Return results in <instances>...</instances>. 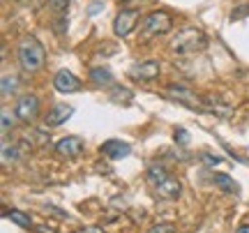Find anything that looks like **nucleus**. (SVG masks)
Instances as JSON below:
<instances>
[{
    "label": "nucleus",
    "instance_id": "nucleus-23",
    "mask_svg": "<svg viewBox=\"0 0 249 233\" xmlns=\"http://www.w3.org/2000/svg\"><path fill=\"white\" fill-rule=\"evenodd\" d=\"M49 2H51V7H53L58 14H62L65 9L70 7V0H49Z\"/></svg>",
    "mask_w": 249,
    "mask_h": 233
},
{
    "label": "nucleus",
    "instance_id": "nucleus-27",
    "mask_svg": "<svg viewBox=\"0 0 249 233\" xmlns=\"http://www.w3.org/2000/svg\"><path fill=\"white\" fill-rule=\"evenodd\" d=\"M37 233H53V229H51V226H49V229H46V226H37Z\"/></svg>",
    "mask_w": 249,
    "mask_h": 233
},
{
    "label": "nucleus",
    "instance_id": "nucleus-19",
    "mask_svg": "<svg viewBox=\"0 0 249 233\" xmlns=\"http://www.w3.org/2000/svg\"><path fill=\"white\" fill-rule=\"evenodd\" d=\"M0 123H2V136L7 139L9 129L14 127V118L9 116V111H7V108H2V118H0Z\"/></svg>",
    "mask_w": 249,
    "mask_h": 233
},
{
    "label": "nucleus",
    "instance_id": "nucleus-15",
    "mask_svg": "<svg viewBox=\"0 0 249 233\" xmlns=\"http://www.w3.org/2000/svg\"><path fill=\"white\" fill-rule=\"evenodd\" d=\"M213 182L219 189L229 192V194H238V185H235V182L231 180V176H226V173H214V176H213Z\"/></svg>",
    "mask_w": 249,
    "mask_h": 233
},
{
    "label": "nucleus",
    "instance_id": "nucleus-4",
    "mask_svg": "<svg viewBox=\"0 0 249 233\" xmlns=\"http://www.w3.org/2000/svg\"><path fill=\"white\" fill-rule=\"evenodd\" d=\"M166 90H169L171 97L178 99L180 104H185L187 108L208 113V107H205V95H196V92H192V90L187 88V86H182V83H171Z\"/></svg>",
    "mask_w": 249,
    "mask_h": 233
},
{
    "label": "nucleus",
    "instance_id": "nucleus-3",
    "mask_svg": "<svg viewBox=\"0 0 249 233\" xmlns=\"http://www.w3.org/2000/svg\"><path fill=\"white\" fill-rule=\"evenodd\" d=\"M173 28V18L166 9H155L150 12L148 17L143 18V26H141V37L148 42V39H155V37H161L171 33Z\"/></svg>",
    "mask_w": 249,
    "mask_h": 233
},
{
    "label": "nucleus",
    "instance_id": "nucleus-14",
    "mask_svg": "<svg viewBox=\"0 0 249 233\" xmlns=\"http://www.w3.org/2000/svg\"><path fill=\"white\" fill-rule=\"evenodd\" d=\"M90 81L97 83V86H108L113 81V74H111L108 67H92L90 70Z\"/></svg>",
    "mask_w": 249,
    "mask_h": 233
},
{
    "label": "nucleus",
    "instance_id": "nucleus-6",
    "mask_svg": "<svg viewBox=\"0 0 249 233\" xmlns=\"http://www.w3.org/2000/svg\"><path fill=\"white\" fill-rule=\"evenodd\" d=\"M136 23H139V9L123 7L116 14V18H113V33H116L118 37H123V39H124V37H127L134 28H136Z\"/></svg>",
    "mask_w": 249,
    "mask_h": 233
},
{
    "label": "nucleus",
    "instance_id": "nucleus-20",
    "mask_svg": "<svg viewBox=\"0 0 249 233\" xmlns=\"http://www.w3.org/2000/svg\"><path fill=\"white\" fill-rule=\"evenodd\" d=\"M111 99H116V102H132V92H129V90H123L120 86H116L113 92H111Z\"/></svg>",
    "mask_w": 249,
    "mask_h": 233
},
{
    "label": "nucleus",
    "instance_id": "nucleus-5",
    "mask_svg": "<svg viewBox=\"0 0 249 233\" xmlns=\"http://www.w3.org/2000/svg\"><path fill=\"white\" fill-rule=\"evenodd\" d=\"M14 116H17L21 123L30 125V123L39 116V99H37L35 95H30V92H28V95H21V97L17 99V107H14Z\"/></svg>",
    "mask_w": 249,
    "mask_h": 233
},
{
    "label": "nucleus",
    "instance_id": "nucleus-17",
    "mask_svg": "<svg viewBox=\"0 0 249 233\" xmlns=\"http://www.w3.org/2000/svg\"><path fill=\"white\" fill-rule=\"evenodd\" d=\"M18 83H21V81H18L17 74H12V76H9V74H5V76H2V97L14 95V92L18 90Z\"/></svg>",
    "mask_w": 249,
    "mask_h": 233
},
{
    "label": "nucleus",
    "instance_id": "nucleus-29",
    "mask_svg": "<svg viewBox=\"0 0 249 233\" xmlns=\"http://www.w3.org/2000/svg\"><path fill=\"white\" fill-rule=\"evenodd\" d=\"M120 2H127V0H120Z\"/></svg>",
    "mask_w": 249,
    "mask_h": 233
},
{
    "label": "nucleus",
    "instance_id": "nucleus-9",
    "mask_svg": "<svg viewBox=\"0 0 249 233\" xmlns=\"http://www.w3.org/2000/svg\"><path fill=\"white\" fill-rule=\"evenodd\" d=\"M71 113H74V107H70V104H55L49 113H46L44 118V127L46 129H53V127H60L62 123H67L71 118Z\"/></svg>",
    "mask_w": 249,
    "mask_h": 233
},
{
    "label": "nucleus",
    "instance_id": "nucleus-25",
    "mask_svg": "<svg viewBox=\"0 0 249 233\" xmlns=\"http://www.w3.org/2000/svg\"><path fill=\"white\" fill-rule=\"evenodd\" d=\"M76 233H104V229H99V226H83Z\"/></svg>",
    "mask_w": 249,
    "mask_h": 233
},
{
    "label": "nucleus",
    "instance_id": "nucleus-12",
    "mask_svg": "<svg viewBox=\"0 0 249 233\" xmlns=\"http://www.w3.org/2000/svg\"><path fill=\"white\" fill-rule=\"evenodd\" d=\"M155 192H157L161 198H166V201H176V198L180 197V192H182V185H180L178 178L169 176V178L164 180L161 185H157V187H155Z\"/></svg>",
    "mask_w": 249,
    "mask_h": 233
},
{
    "label": "nucleus",
    "instance_id": "nucleus-2",
    "mask_svg": "<svg viewBox=\"0 0 249 233\" xmlns=\"http://www.w3.org/2000/svg\"><path fill=\"white\" fill-rule=\"evenodd\" d=\"M205 44H208V37H205L203 30L185 28V30H180L178 35L171 39V51L176 55H189V54H196V51H203Z\"/></svg>",
    "mask_w": 249,
    "mask_h": 233
},
{
    "label": "nucleus",
    "instance_id": "nucleus-24",
    "mask_svg": "<svg viewBox=\"0 0 249 233\" xmlns=\"http://www.w3.org/2000/svg\"><path fill=\"white\" fill-rule=\"evenodd\" d=\"M173 139H176V143H180V145H187V143H189V134H187L185 129H176Z\"/></svg>",
    "mask_w": 249,
    "mask_h": 233
},
{
    "label": "nucleus",
    "instance_id": "nucleus-21",
    "mask_svg": "<svg viewBox=\"0 0 249 233\" xmlns=\"http://www.w3.org/2000/svg\"><path fill=\"white\" fill-rule=\"evenodd\" d=\"M201 160H203V164L205 166H210V169L222 164V157H219V155H210V153H203L201 155Z\"/></svg>",
    "mask_w": 249,
    "mask_h": 233
},
{
    "label": "nucleus",
    "instance_id": "nucleus-16",
    "mask_svg": "<svg viewBox=\"0 0 249 233\" xmlns=\"http://www.w3.org/2000/svg\"><path fill=\"white\" fill-rule=\"evenodd\" d=\"M5 217H7L9 222H14V224H18V226H23V229H30L33 226V222H30V217L26 215V213H21V210H5Z\"/></svg>",
    "mask_w": 249,
    "mask_h": 233
},
{
    "label": "nucleus",
    "instance_id": "nucleus-13",
    "mask_svg": "<svg viewBox=\"0 0 249 233\" xmlns=\"http://www.w3.org/2000/svg\"><path fill=\"white\" fill-rule=\"evenodd\" d=\"M169 176H171V173H169L166 169H164V166L155 164V166H150V169H148V173H145V180H148V182H150V187L155 189L157 185H161L164 180L169 178Z\"/></svg>",
    "mask_w": 249,
    "mask_h": 233
},
{
    "label": "nucleus",
    "instance_id": "nucleus-8",
    "mask_svg": "<svg viewBox=\"0 0 249 233\" xmlns=\"http://www.w3.org/2000/svg\"><path fill=\"white\" fill-rule=\"evenodd\" d=\"M83 148H86V143H83L81 136H62L60 141L55 143V153L60 155V157L74 160V157H79L83 153Z\"/></svg>",
    "mask_w": 249,
    "mask_h": 233
},
{
    "label": "nucleus",
    "instance_id": "nucleus-22",
    "mask_svg": "<svg viewBox=\"0 0 249 233\" xmlns=\"http://www.w3.org/2000/svg\"><path fill=\"white\" fill-rule=\"evenodd\" d=\"M148 233H176V226L173 224H155Z\"/></svg>",
    "mask_w": 249,
    "mask_h": 233
},
{
    "label": "nucleus",
    "instance_id": "nucleus-11",
    "mask_svg": "<svg viewBox=\"0 0 249 233\" xmlns=\"http://www.w3.org/2000/svg\"><path fill=\"white\" fill-rule=\"evenodd\" d=\"M99 150L107 155L108 160H123V157H127V155L132 153V145L127 143V141H120V139H108V141L102 143Z\"/></svg>",
    "mask_w": 249,
    "mask_h": 233
},
{
    "label": "nucleus",
    "instance_id": "nucleus-26",
    "mask_svg": "<svg viewBox=\"0 0 249 233\" xmlns=\"http://www.w3.org/2000/svg\"><path fill=\"white\" fill-rule=\"evenodd\" d=\"M102 7H104L102 2H92V5H90V7H88V14H90V17H95V14H97V12H99V9H102Z\"/></svg>",
    "mask_w": 249,
    "mask_h": 233
},
{
    "label": "nucleus",
    "instance_id": "nucleus-7",
    "mask_svg": "<svg viewBox=\"0 0 249 233\" xmlns=\"http://www.w3.org/2000/svg\"><path fill=\"white\" fill-rule=\"evenodd\" d=\"M53 86L58 92L67 95V92H79L81 90V79L70 70H58L53 76Z\"/></svg>",
    "mask_w": 249,
    "mask_h": 233
},
{
    "label": "nucleus",
    "instance_id": "nucleus-18",
    "mask_svg": "<svg viewBox=\"0 0 249 233\" xmlns=\"http://www.w3.org/2000/svg\"><path fill=\"white\" fill-rule=\"evenodd\" d=\"M17 160H18V150H17V145H14V143L9 145L7 139H2V164L7 166V164H14Z\"/></svg>",
    "mask_w": 249,
    "mask_h": 233
},
{
    "label": "nucleus",
    "instance_id": "nucleus-10",
    "mask_svg": "<svg viewBox=\"0 0 249 233\" xmlns=\"http://www.w3.org/2000/svg\"><path fill=\"white\" fill-rule=\"evenodd\" d=\"M160 72H161V65L157 60H143V63L134 65L129 74L139 81H155L160 76Z\"/></svg>",
    "mask_w": 249,
    "mask_h": 233
},
{
    "label": "nucleus",
    "instance_id": "nucleus-1",
    "mask_svg": "<svg viewBox=\"0 0 249 233\" xmlns=\"http://www.w3.org/2000/svg\"><path fill=\"white\" fill-rule=\"evenodd\" d=\"M17 55H18L21 67L30 74L39 72L46 63L44 46H42V42H39L35 35H23L21 37V42H18V46H17Z\"/></svg>",
    "mask_w": 249,
    "mask_h": 233
},
{
    "label": "nucleus",
    "instance_id": "nucleus-28",
    "mask_svg": "<svg viewBox=\"0 0 249 233\" xmlns=\"http://www.w3.org/2000/svg\"><path fill=\"white\" fill-rule=\"evenodd\" d=\"M235 233H249V224H242V226H238V231Z\"/></svg>",
    "mask_w": 249,
    "mask_h": 233
}]
</instances>
